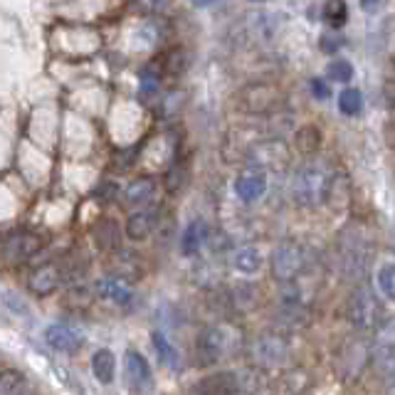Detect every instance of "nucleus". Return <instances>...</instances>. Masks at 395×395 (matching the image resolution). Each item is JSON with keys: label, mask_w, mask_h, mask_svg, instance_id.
Here are the masks:
<instances>
[{"label": "nucleus", "mask_w": 395, "mask_h": 395, "mask_svg": "<svg viewBox=\"0 0 395 395\" xmlns=\"http://www.w3.org/2000/svg\"><path fill=\"white\" fill-rule=\"evenodd\" d=\"M97 294L109 302L119 304V307H126V304L134 302V289L129 287V282L119 277H107V279H99L97 282Z\"/></svg>", "instance_id": "9"}, {"label": "nucleus", "mask_w": 395, "mask_h": 395, "mask_svg": "<svg viewBox=\"0 0 395 395\" xmlns=\"http://www.w3.org/2000/svg\"><path fill=\"white\" fill-rule=\"evenodd\" d=\"M156 196V181L153 178H138V181L129 183L126 188V200L131 205H146L151 203Z\"/></svg>", "instance_id": "15"}, {"label": "nucleus", "mask_w": 395, "mask_h": 395, "mask_svg": "<svg viewBox=\"0 0 395 395\" xmlns=\"http://www.w3.org/2000/svg\"><path fill=\"white\" fill-rule=\"evenodd\" d=\"M92 373L102 386H112L117 378V356L109 348H99L92 356Z\"/></svg>", "instance_id": "12"}, {"label": "nucleus", "mask_w": 395, "mask_h": 395, "mask_svg": "<svg viewBox=\"0 0 395 395\" xmlns=\"http://www.w3.org/2000/svg\"><path fill=\"white\" fill-rule=\"evenodd\" d=\"M269 264H272V277L277 282H292L304 267V249L294 242H284L274 247Z\"/></svg>", "instance_id": "3"}, {"label": "nucleus", "mask_w": 395, "mask_h": 395, "mask_svg": "<svg viewBox=\"0 0 395 395\" xmlns=\"http://www.w3.org/2000/svg\"><path fill=\"white\" fill-rule=\"evenodd\" d=\"M232 264H235V269H237V272L254 274V272H259V267H262V254H259L257 249H252V247H242V249H237V252H235Z\"/></svg>", "instance_id": "16"}, {"label": "nucleus", "mask_w": 395, "mask_h": 395, "mask_svg": "<svg viewBox=\"0 0 395 395\" xmlns=\"http://www.w3.org/2000/svg\"><path fill=\"white\" fill-rule=\"evenodd\" d=\"M381 304L376 302L368 289H356L348 299V319L356 329L361 331H373V329L381 326Z\"/></svg>", "instance_id": "2"}, {"label": "nucleus", "mask_w": 395, "mask_h": 395, "mask_svg": "<svg viewBox=\"0 0 395 395\" xmlns=\"http://www.w3.org/2000/svg\"><path fill=\"white\" fill-rule=\"evenodd\" d=\"M393 264L391 262H386V264H381L378 267V272H376V282H378V292L383 294V297L388 299V302H393V297H395V277H393Z\"/></svg>", "instance_id": "20"}, {"label": "nucleus", "mask_w": 395, "mask_h": 395, "mask_svg": "<svg viewBox=\"0 0 395 395\" xmlns=\"http://www.w3.org/2000/svg\"><path fill=\"white\" fill-rule=\"evenodd\" d=\"M171 0H136V8L141 13H163Z\"/></svg>", "instance_id": "24"}, {"label": "nucleus", "mask_w": 395, "mask_h": 395, "mask_svg": "<svg viewBox=\"0 0 395 395\" xmlns=\"http://www.w3.org/2000/svg\"><path fill=\"white\" fill-rule=\"evenodd\" d=\"M205 242H208V225H205V220H191L181 235V252L186 257H193V254H198L205 247Z\"/></svg>", "instance_id": "10"}, {"label": "nucleus", "mask_w": 395, "mask_h": 395, "mask_svg": "<svg viewBox=\"0 0 395 395\" xmlns=\"http://www.w3.org/2000/svg\"><path fill=\"white\" fill-rule=\"evenodd\" d=\"M153 346H156V353L161 356V361H166V366L178 368V351L161 331H153Z\"/></svg>", "instance_id": "19"}, {"label": "nucleus", "mask_w": 395, "mask_h": 395, "mask_svg": "<svg viewBox=\"0 0 395 395\" xmlns=\"http://www.w3.org/2000/svg\"><path fill=\"white\" fill-rule=\"evenodd\" d=\"M319 143H322V134H319V129H314V126L299 129V134H297V146H299V151L314 153V151L319 148Z\"/></svg>", "instance_id": "22"}, {"label": "nucleus", "mask_w": 395, "mask_h": 395, "mask_svg": "<svg viewBox=\"0 0 395 395\" xmlns=\"http://www.w3.org/2000/svg\"><path fill=\"white\" fill-rule=\"evenodd\" d=\"M237 393V383H235L232 373H220V376L205 378L198 388V395H235Z\"/></svg>", "instance_id": "14"}, {"label": "nucleus", "mask_w": 395, "mask_h": 395, "mask_svg": "<svg viewBox=\"0 0 395 395\" xmlns=\"http://www.w3.org/2000/svg\"><path fill=\"white\" fill-rule=\"evenodd\" d=\"M383 3H386V0H361V8L366 10V13H378Z\"/></svg>", "instance_id": "26"}, {"label": "nucleus", "mask_w": 395, "mask_h": 395, "mask_svg": "<svg viewBox=\"0 0 395 395\" xmlns=\"http://www.w3.org/2000/svg\"><path fill=\"white\" fill-rule=\"evenodd\" d=\"M59 287V269L54 264H45L30 277V289L35 294H52Z\"/></svg>", "instance_id": "13"}, {"label": "nucleus", "mask_w": 395, "mask_h": 395, "mask_svg": "<svg viewBox=\"0 0 395 395\" xmlns=\"http://www.w3.org/2000/svg\"><path fill=\"white\" fill-rule=\"evenodd\" d=\"M252 3H264V0H252Z\"/></svg>", "instance_id": "30"}, {"label": "nucleus", "mask_w": 395, "mask_h": 395, "mask_svg": "<svg viewBox=\"0 0 395 395\" xmlns=\"http://www.w3.org/2000/svg\"><path fill=\"white\" fill-rule=\"evenodd\" d=\"M196 5H200V8H208V5H213L215 0H193Z\"/></svg>", "instance_id": "28"}, {"label": "nucleus", "mask_w": 395, "mask_h": 395, "mask_svg": "<svg viewBox=\"0 0 395 395\" xmlns=\"http://www.w3.org/2000/svg\"><path fill=\"white\" fill-rule=\"evenodd\" d=\"M338 45H341V42H334V37H324L322 40L324 52H334V49H338Z\"/></svg>", "instance_id": "27"}, {"label": "nucleus", "mask_w": 395, "mask_h": 395, "mask_svg": "<svg viewBox=\"0 0 395 395\" xmlns=\"http://www.w3.org/2000/svg\"><path fill=\"white\" fill-rule=\"evenodd\" d=\"M225 331L223 329H203V331L198 334V341H196V356H198V363H203V366H213V363L220 361V356L225 353Z\"/></svg>", "instance_id": "5"}, {"label": "nucleus", "mask_w": 395, "mask_h": 395, "mask_svg": "<svg viewBox=\"0 0 395 395\" xmlns=\"http://www.w3.org/2000/svg\"><path fill=\"white\" fill-rule=\"evenodd\" d=\"M124 373H126V383L134 393H148L153 388V373L148 361L138 351L129 348L124 353Z\"/></svg>", "instance_id": "4"}, {"label": "nucleus", "mask_w": 395, "mask_h": 395, "mask_svg": "<svg viewBox=\"0 0 395 395\" xmlns=\"http://www.w3.org/2000/svg\"><path fill=\"white\" fill-rule=\"evenodd\" d=\"M45 341H47L49 348L59 353H77L84 343V336L67 324H52V326L45 329Z\"/></svg>", "instance_id": "7"}, {"label": "nucleus", "mask_w": 395, "mask_h": 395, "mask_svg": "<svg viewBox=\"0 0 395 395\" xmlns=\"http://www.w3.org/2000/svg\"><path fill=\"white\" fill-rule=\"evenodd\" d=\"M235 193L244 203H254L267 193V173L262 168H247L244 173H240L235 181Z\"/></svg>", "instance_id": "8"}, {"label": "nucleus", "mask_w": 395, "mask_h": 395, "mask_svg": "<svg viewBox=\"0 0 395 395\" xmlns=\"http://www.w3.org/2000/svg\"><path fill=\"white\" fill-rule=\"evenodd\" d=\"M156 213L151 210H141V213H134L131 218L126 220V237L134 240V242H141V240L151 237V232L156 230Z\"/></svg>", "instance_id": "11"}, {"label": "nucleus", "mask_w": 395, "mask_h": 395, "mask_svg": "<svg viewBox=\"0 0 395 395\" xmlns=\"http://www.w3.org/2000/svg\"><path fill=\"white\" fill-rule=\"evenodd\" d=\"M252 356L262 366H279L287 358V341L282 336H274V334H264L254 341Z\"/></svg>", "instance_id": "6"}, {"label": "nucleus", "mask_w": 395, "mask_h": 395, "mask_svg": "<svg viewBox=\"0 0 395 395\" xmlns=\"http://www.w3.org/2000/svg\"><path fill=\"white\" fill-rule=\"evenodd\" d=\"M326 74H329V79H334V82L348 84L353 79V64L348 62V59H334V62L329 64Z\"/></svg>", "instance_id": "23"}, {"label": "nucleus", "mask_w": 395, "mask_h": 395, "mask_svg": "<svg viewBox=\"0 0 395 395\" xmlns=\"http://www.w3.org/2000/svg\"><path fill=\"white\" fill-rule=\"evenodd\" d=\"M326 191H329V176L317 166L302 168L292 186L294 200L302 208H319L322 203H326Z\"/></svg>", "instance_id": "1"}, {"label": "nucleus", "mask_w": 395, "mask_h": 395, "mask_svg": "<svg viewBox=\"0 0 395 395\" xmlns=\"http://www.w3.org/2000/svg\"><path fill=\"white\" fill-rule=\"evenodd\" d=\"M18 395H30V393H28V388H25V391H23V393H18Z\"/></svg>", "instance_id": "29"}, {"label": "nucleus", "mask_w": 395, "mask_h": 395, "mask_svg": "<svg viewBox=\"0 0 395 395\" xmlns=\"http://www.w3.org/2000/svg\"><path fill=\"white\" fill-rule=\"evenodd\" d=\"M324 20H326L329 25H331L334 30L343 28L348 20V5L346 0H329L326 5H324Z\"/></svg>", "instance_id": "17"}, {"label": "nucleus", "mask_w": 395, "mask_h": 395, "mask_svg": "<svg viewBox=\"0 0 395 395\" xmlns=\"http://www.w3.org/2000/svg\"><path fill=\"white\" fill-rule=\"evenodd\" d=\"M25 388H28V383H25L23 373L5 371L3 376H0V395H18V393H23Z\"/></svg>", "instance_id": "21"}, {"label": "nucleus", "mask_w": 395, "mask_h": 395, "mask_svg": "<svg viewBox=\"0 0 395 395\" xmlns=\"http://www.w3.org/2000/svg\"><path fill=\"white\" fill-rule=\"evenodd\" d=\"M312 94L324 102V99H329V94H331V92H329V87H326V82H324V79H312Z\"/></svg>", "instance_id": "25"}, {"label": "nucleus", "mask_w": 395, "mask_h": 395, "mask_svg": "<svg viewBox=\"0 0 395 395\" xmlns=\"http://www.w3.org/2000/svg\"><path fill=\"white\" fill-rule=\"evenodd\" d=\"M338 109H341V114H346V117H358L363 109V94L358 92V89H343V92L338 94Z\"/></svg>", "instance_id": "18"}]
</instances>
